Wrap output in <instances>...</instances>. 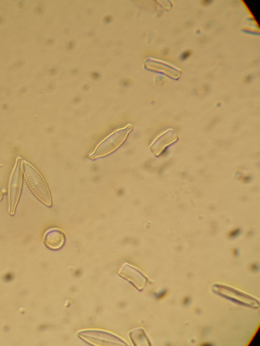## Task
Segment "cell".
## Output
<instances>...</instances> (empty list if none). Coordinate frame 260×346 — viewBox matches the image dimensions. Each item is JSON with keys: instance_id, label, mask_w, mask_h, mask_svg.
<instances>
[{"instance_id": "cell-4", "label": "cell", "mask_w": 260, "mask_h": 346, "mask_svg": "<svg viewBox=\"0 0 260 346\" xmlns=\"http://www.w3.org/2000/svg\"><path fill=\"white\" fill-rule=\"evenodd\" d=\"M190 54H191L190 51H186L181 54V58L182 60H185L186 59L188 58Z\"/></svg>"}, {"instance_id": "cell-2", "label": "cell", "mask_w": 260, "mask_h": 346, "mask_svg": "<svg viewBox=\"0 0 260 346\" xmlns=\"http://www.w3.org/2000/svg\"><path fill=\"white\" fill-rule=\"evenodd\" d=\"M19 165L15 170L12 178L8 194V212L10 215H14L18 203L21 188V175L20 172Z\"/></svg>"}, {"instance_id": "cell-5", "label": "cell", "mask_w": 260, "mask_h": 346, "mask_svg": "<svg viewBox=\"0 0 260 346\" xmlns=\"http://www.w3.org/2000/svg\"><path fill=\"white\" fill-rule=\"evenodd\" d=\"M211 2V1H204L203 2V4L204 5H207L210 4Z\"/></svg>"}, {"instance_id": "cell-3", "label": "cell", "mask_w": 260, "mask_h": 346, "mask_svg": "<svg viewBox=\"0 0 260 346\" xmlns=\"http://www.w3.org/2000/svg\"><path fill=\"white\" fill-rule=\"evenodd\" d=\"M66 236L63 231L57 227L47 229L44 234L43 241L49 248L56 250L60 248L64 244Z\"/></svg>"}, {"instance_id": "cell-1", "label": "cell", "mask_w": 260, "mask_h": 346, "mask_svg": "<svg viewBox=\"0 0 260 346\" xmlns=\"http://www.w3.org/2000/svg\"><path fill=\"white\" fill-rule=\"evenodd\" d=\"M25 174L28 183L34 195L47 206L52 205L49 190L38 172L31 166L25 164Z\"/></svg>"}]
</instances>
